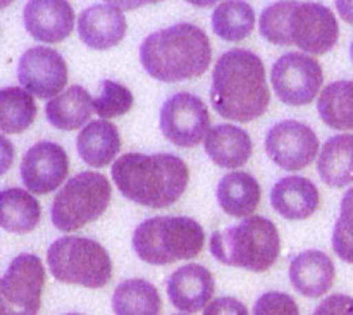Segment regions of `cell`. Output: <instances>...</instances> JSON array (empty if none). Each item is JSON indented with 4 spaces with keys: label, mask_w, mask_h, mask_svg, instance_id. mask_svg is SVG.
<instances>
[{
    "label": "cell",
    "mask_w": 353,
    "mask_h": 315,
    "mask_svg": "<svg viewBox=\"0 0 353 315\" xmlns=\"http://www.w3.org/2000/svg\"><path fill=\"white\" fill-rule=\"evenodd\" d=\"M37 117L33 95L24 88L7 86L0 92V130L3 133H23Z\"/></svg>",
    "instance_id": "28"
},
{
    "label": "cell",
    "mask_w": 353,
    "mask_h": 315,
    "mask_svg": "<svg viewBox=\"0 0 353 315\" xmlns=\"http://www.w3.org/2000/svg\"><path fill=\"white\" fill-rule=\"evenodd\" d=\"M317 110L321 119L333 130H353V79L327 85L317 100Z\"/></svg>",
    "instance_id": "27"
},
{
    "label": "cell",
    "mask_w": 353,
    "mask_h": 315,
    "mask_svg": "<svg viewBox=\"0 0 353 315\" xmlns=\"http://www.w3.org/2000/svg\"><path fill=\"white\" fill-rule=\"evenodd\" d=\"M336 271L334 264L324 252L305 250L296 255L290 264V281L303 296L319 298L333 286Z\"/></svg>",
    "instance_id": "18"
},
{
    "label": "cell",
    "mask_w": 353,
    "mask_h": 315,
    "mask_svg": "<svg viewBox=\"0 0 353 315\" xmlns=\"http://www.w3.org/2000/svg\"><path fill=\"white\" fill-rule=\"evenodd\" d=\"M128 30L123 9L116 3H95L78 17V33L83 43L97 50H107L121 43Z\"/></svg>",
    "instance_id": "15"
},
{
    "label": "cell",
    "mask_w": 353,
    "mask_h": 315,
    "mask_svg": "<svg viewBox=\"0 0 353 315\" xmlns=\"http://www.w3.org/2000/svg\"><path fill=\"white\" fill-rule=\"evenodd\" d=\"M265 152L285 171H300L316 161L319 138L312 128L299 121H281L269 130Z\"/></svg>",
    "instance_id": "12"
},
{
    "label": "cell",
    "mask_w": 353,
    "mask_h": 315,
    "mask_svg": "<svg viewBox=\"0 0 353 315\" xmlns=\"http://www.w3.org/2000/svg\"><path fill=\"white\" fill-rule=\"evenodd\" d=\"M205 152L216 165L236 169L248 162L254 154V145L248 133L234 124H219L209 131L203 140Z\"/></svg>",
    "instance_id": "20"
},
{
    "label": "cell",
    "mask_w": 353,
    "mask_h": 315,
    "mask_svg": "<svg viewBox=\"0 0 353 315\" xmlns=\"http://www.w3.org/2000/svg\"><path fill=\"white\" fill-rule=\"evenodd\" d=\"M28 33L45 43H59L74 28V10L64 0H33L24 7Z\"/></svg>",
    "instance_id": "16"
},
{
    "label": "cell",
    "mask_w": 353,
    "mask_h": 315,
    "mask_svg": "<svg viewBox=\"0 0 353 315\" xmlns=\"http://www.w3.org/2000/svg\"><path fill=\"white\" fill-rule=\"evenodd\" d=\"M336 7H338V12H340V16L343 17L348 24H352L353 26V2L352 0H338Z\"/></svg>",
    "instance_id": "35"
},
{
    "label": "cell",
    "mask_w": 353,
    "mask_h": 315,
    "mask_svg": "<svg viewBox=\"0 0 353 315\" xmlns=\"http://www.w3.org/2000/svg\"><path fill=\"white\" fill-rule=\"evenodd\" d=\"M43 286L40 258L33 254L17 255L0 281V315H37Z\"/></svg>",
    "instance_id": "9"
},
{
    "label": "cell",
    "mask_w": 353,
    "mask_h": 315,
    "mask_svg": "<svg viewBox=\"0 0 353 315\" xmlns=\"http://www.w3.org/2000/svg\"><path fill=\"white\" fill-rule=\"evenodd\" d=\"M271 203L285 219H307L319 207V190L310 179L302 176H286L272 188Z\"/></svg>",
    "instance_id": "19"
},
{
    "label": "cell",
    "mask_w": 353,
    "mask_h": 315,
    "mask_svg": "<svg viewBox=\"0 0 353 315\" xmlns=\"http://www.w3.org/2000/svg\"><path fill=\"white\" fill-rule=\"evenodd\" d=\"M216 292V283L209 269L188 264L172 272L168 279V295L172 305L186 314L207 309Z\"/></svg>",
    "instance_id": "17"
},
{
    "label": "cell",
    "mask_w": 353,
    "mask_h": 315,
    "mask_svg": "<svg viewBox=\"0 0 353 315\" xmlns=\"http://www.w3.org/2000/svg\"><path fill=\"white\" fill-rule=\"evenodd\" d=\"M203 315H248V309L236 298L223 296L207 305Z\"/></svg>",
    "instance_id": "34"
},
{
    "label": "cell",
    "mask_w": 353,
    "mask_h": 315,
    "mask_svg": "<svg viewBox=\"0 0 353 315\" xmlns=\"http://www.w3.org/2000/svg\"><path fill=\"white\" fill-rule=\"evenodd\" d=\"M21 86L38 99H55L68 83V65L59 52L33 47L24 52L17 64Z\"/></svg>",
    "instance_id": "13"
},
{
    "label": "cell",
    "mask_w": 353,
    "mask_h": 315,
    "mask_svg": "<svg viewBox=\"0 0 353 315\" xmlns=\"http://www.w3.org/2000/svg\"><path fill=\"white\" fill-rule=\"evenodd\" d=\"M114 183L128 200L152 209H165L185 193L190 171L172 154H124L110 169Z\"/></svg>",
    "instance_id": "2"
},
{
    "label": "cell",
    "mask_w": 353,
    "mask_h": 315,
    "mask_svg": "<svg viewBox=\"0 0 353 315\" xmlns=\"http://www.w3.org/2000/svg\"><path fill=\"white\" fill-rule=\"evenodd\" d=\"M47 264L57 281L85 288H103L112 278V262L105 248L90 238L64 236L47 252Z\"/></svg>",
    "instance_id": "7"
},
{
    "label": "cell",
    "mask_w": 353,
    "mask_h": 315,
    "mask_svg": "<svg viewBox=\"0 0 353 315\" xmlns=\"http://www.w3.org/2000/svg\"><path fill=\"white\" fill-rule=\"evenodd\" d=\"M281 252L279 231L272 221L252 216L236 226L216 231L210 236V254L223 264L252 272H264L274 265Z\"/></svg>",
    "instance_id": "5"
},
{
    "label": "cell",
    "mask_w": 353,
    "mask_h": 315,
    "mask_svg": "<svg viewBox=\"0 0 353 315\" xmlns=\"http://www.w3.org/2000/svg\"><path fill=\"white\" fill-rule=\"evenodd\" d=\"M212 48L202 28L179 23L148 34L140 47V61L152 78L165 83L202 76L210 65Z\"/></svg>",
    "instance_id": "3"
},
{
    "label": "cell",
    "mask_w": 353,
    "mask_h": 315,
    "mask_svg": "<svg viewBox=\"0 0 353 315\" xmlns=\"http://www.w3.org/2000/svg\"><path fill=\"white\" fill-rule=\"evenodd\" d=\"M116 315H161L162 300L157 288L145 279H126L112 296Z\"/></svg>",
    "instance_id": "26"
},
{
    "label": "cell",
    "mask_w": 353,
    "mask_h": 315,
    "mask_svg": "<svg viewBox=\"0 0 353 315\" xmlns=\"http://www.w3.org/2000/svg\"><path fill=\"white\" fill-rule=\"evenodd\" d=\"M254 315H300V312L292 296L281 292H269L257 300Z\"/></svg>",
    "instance_id": "32"
},
{
    "label": "cell",
    "mask_w": 353,
    "mask_h": 315,
    "mask_svg": "<svg viewBox=\"0 0 353 315\" xmlns=\"http://www.w3.org/2000/svg\"><path fill=\"white\" fill-rule=\"evenodd\" d=\"M205 233L192 217L159 216L143 221L133 234L138 258L152 265L190 261L202 252Z\"/></svg>",
    "instance_id": "6"
},
{
    "label": "cell",
    "mask_w": 353,
    "mask_h": 315,
    "mask_svg": "<svg viewBox=\"0 0 353 315\" xmlns=\"http://www.w3.org/2000/svg\"><path fill=\"white\" fill-rule=\"evenodd\" d=\"M41 217L40 203L26 190L7 188L2 192L0 224L6 231L24 234L38 226Z\"/></svg>",
    "instance_id": "25"
},
{
    "label": "cell",
    "mask_w": 353,
    "mask_h": 315,
    "mask_svg": "<svg viewBox=\"0 0 353 315\" xmlns=\"http://www.w3.org/2000/svg\"><path fill=\"white\" fill-rule=\"evenodd\" d=\"M133 102L134 99L130 88L112 79H103L100 95L93 100V109L103 119H112V117L130 112Z\"/></svg>",
    "instance_id": "30"
},
{
    "label": "cell",
    "mask_w": 353,
    "mask_h": 315,
    "mask_svg": "<svg viewBox=\"0 0 353 315\" xmlns=\"http://www.w3.org/2000/svg\"><path fill=\"white\" fill-rule=\"evenodd\" d=\"M261 196L259 181L248 172H230L217 185V202L224 212L233 217H252L261 203Z\"/></svg>",
    "instance_id": "22"
},
{
    "label": "cell",
    "mask_w": 353,
    "mask_h": 315,
    "mask_svg": "<svg viewBox=\"0 0 353 315\" xmlns=\"http://www.w3.org/2000/svg\"><path fill=\"white\" fill-rule=\"evenodd\" d=\"M255 12L241 0L219 3L212 12L214 33L226 41H241L254 31Z\"/></svg>",
    "instance_id": "29"
},
{
    "label": "cell",
    "mask_w": 353,
    "mask_h": 315,
    "mask_svg": "<svg viewBox=\"0 0 353 315\" xmlns=\"http://www.w3.org/2000/svg\"><path fill=\"white\" fill-rule=\"evenodd\" d=\"M93 99L83 86L72 85L65 92L52 99L45 107L48 123L62 131L81 128L92 117Z\"/></svg>",
    "instance_id": "23"
},
{
    "label": "cell",
    "mask_w": 353,
    "mask_h": 315,
    "mask_svg": "<svg viewBox=\"0 0 353 315\" xmlns=\"http://www.w3.org/2000/svg\"><path fill=\"white\" fill-rule=\"evenodd\" d=\"M69 174V159L54 141H40L28 148L21 162V178L28 192L47 195L62 185Z\"/></svg>",
    "instance_id": "14"
},
{
    "label": "cell",
    "mask_w": 353,
    "mask_h": 315,
    "mask_svg": "<svg viewBox=\"0 0 353 315\" xmlns=\"http://www.w3.org/2000/svg\"><path fill=\"white\" fill-rule=\"evenodd\" d=\"M350 55H352V61H353V41H352V47H350Z\"/></svg>",
    "instance_id": "36"
},
{
    "label": "cell",
    "mask_w": 353,
    "mask_h": 315,
    "mask_svg": "<svg viewBox=\"0 0 353 315\" xmlns=\"http://www.w3.org/2000/svg\"><path fill=\"white\" fill-rule=\"evenodd\" d=\"M110 202V183L103 174L83 171L72 176L52 202V223L59 231H76L99 219Z\"/></svg>",
    "instance_id": "8"
},
{
    "label": "cell",
    "mask_w": 353,
    "mask_h": 315,
    "mask_svg": "<svg viewBox=\"0 0 353 315\" xmlns=\"http://www.w3.org/2000/svg\"><path fill=\"white\" fill-rule=\"evenodd\" d=\"M271 92L264 62L245 48H233L214 65L210 102L221 117L250 123L268 110Z\"/></svg>",
    "instance_id": "1"
},
{
    "label": "cell",
    "mask_w": 353,
    "mask_h": 315,
    "mask_svg": "<svg viewBox=\"0 0 353 315\" xmlns=\"http://www.w3.org/2000/svg\"><path fill=\"white\" fill-rule=\"evenodd\" d=\"M312 315H353V298L348 295L327 296Z\"/></svg>",
    "instance_id": "33"
},
{
    "label": "cell",
    "mask_w": 353,
    "mask_h": 315,
    "mask_svg": "<svg viewBox=\"0 0 353 315\" xmlns=\"http://www.w3.org/2000/svg\"><path fill=\"white\" fill-rule=\"evenodd\" d=\"M317 172L326 185L334 188L353 183V134H336L324 143Z\"/></svg>",
    "instance_id": "24"
},
{
    "label": "cell",
    "mask_w": 353,
    "mask_h": 315,
    "mask_svg": "<svg viewBox=\"0 0 353 315\" xmlns=\"http://www.w3.org/2000/svg\"><path fill=\"white\" fill-rule=\"evenodd\" d=\"M261 34L274 45H296L323 55L336 45L340 28L334 14L317 2H276L262 10Z\"/></svg>",
    "instance_id": "4"
},
{
    "label": "cell",
    "mask_w": 353,
    "mask_h": 315,
    "mask_svg": "<svg viewBox=\"0 0 353 315\" xmlns=\"http://www.w3.org/2000/svg\"><path fill=\"white\" fill-rule=\"evenodd\" d=\"M79 157L92 167H105L121 150V136L110 121H92L76 138Z\"/></svg>",
    "instance_id": "21"
},
{
    "label": "cell",
    "mask_w": 353,
    "mask_h": 315,
    "mask_svg": "<svg viewBox=\"0 0 353 315\" xmlns=\"http://www.w3.org/2000/svg\"><path fill=\"white\" fill-rule=\"evenodd\" d=\"M333 248L341 261L353 264V186L341 199V210L333 231Z\"/></svg>",
    "instance_id": "31"
},
{
    "label": "cell",
    "mask_w": 353,
    "mask_h": 315,
    "mask_svg": "<svg viewBox=\"0 0 353 315\" xmlns=\"http://www.w3.org/2000/svg\"><path fill=\"white\" fill-rule=\"evenodd\" d=\"M176 315H181V314H176Z\"/></svg>",
    "instance_id": "38"
},
{
    "label": "cell",
    "mask_w": 353,
    "mask_h": 315,
    "mask_svg": "<svg viewBox=\"0 0 353 315\" xmlns=\"http://www.w3.org/2000/svg\"><path fill=\"white\" fill-rule=\"evenodd\" d=\"M323 68L303 52H288L272 65L271 81L279 100L300 107L312 102L323 85Z\"/></svg>",
    "instance_id": "10"
},
{
    "label": "cell",
    "mask_w": 353,
    "mask_h": 315,
    "mask_svg": "<svg viewBox=\"0 0 353 315\" xmlns=\"http://www.w3.org/2000/svg\"><path fill=\"white\" fill-rule=\"evenodd\" d=\"M210 116L196 95L181 92L165 100L161 110V130L171 143L181 148L196 147L209 134Z\"/></svg>",
    "instance_id": "11"
},
{
    "label": "cell",
    "mask_w": 353,
    "mask_h": 315,
    "mask_svg": "<svg viewBox=\"0 0 353 315\" xmlns=\"http://www.w3.org/2000/svg\"><path fill=\"white\" fill-rule=\"evenodd\" d=\"M65 315H83V314H65Z\"/></svg>",
    "instance_id": "37"
}]
</instances>
